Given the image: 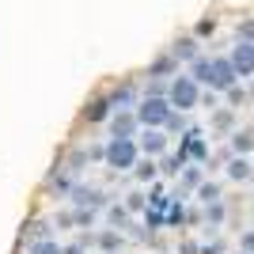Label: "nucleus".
<instances>
[{"mask_svg": "<svg viewBox=\"0 0 254 254\" xmlns=\"http://www.w3.org/2000/svg\"><path fill=\"white\" fill-rule=\"evenodd\" d=\"M205 220H209L212 228H216V224H224V205H220V201H209V205H205Z\"/></svg>", "mask_w": 254, "mask_h": 254, "instance_id": "6ab92c4d", "label": "nucleus"}, {"mask_svg": "<svg viewBox=\"0 0 254 254\" xmlns=\"http://www.w3.org/2000/svg\"><path fill=\"white\" fill-rule=\"evenodd\" d=\"M212 126L220 129V133H232V129H235V114H232V110H220V114L212 118Z\"/></svg>", "mask_w": 254, "mask_h": 254, "instance_id": "a211bd4d", "label": "nucleus"}, {"mask_svg": "<svg viewBox=\"0 0 254 254\" xmlns=\"http://www.w3.org/2000/svg\"><path fill=\"white\" fill-rule=\"evenodd\" d=\"M126 103H133V87H118V91H114V95H110V106H126Z\"/></svg>", "mask_w": 254, "mask_h": 254, "instance_id": "aec40b11", "label": "nucleus"}, {"mask_svg": "<svg viewBox=\"0 0 254 254\" xmlns=\"http://www.w3.org/2000/svg\"><path fill=\"white\" fill-rule=\"evenodd\" d=\"M209 68H212V57H201V53H197V57L190 61V76L197 80V84H209Z\"/></svg>", "mask_w": 254, "mask_h": 254, "instance_id": "f8f14e48", "label": "nucleus"}, {"mask_svg": "<svg viewBox=\"0 0 254 254\" xmlns=\"http://www.w3.org/2000/svg\"><path fill=\"white\" fill-rule=\"evenodd\" d=\"M137 114H133V110H122V106H118V114H110V133H114V137H133V133H137Z\"/></svg>", "mask_w": 254, "mask_h": 254, "instance_id": "423d86ee", "label": "nucleus"}, {"mask_svg": "<svg viewBox=\"0 0 254 254\" xmlns=\"http://www.w3.org/2000/svg\"><path fill=\"white\" fill-rule=\"evenodd\" d=\"M103 156H106V167H114V171H133L140 148H137V140H133V137H110V144L103 148Z\"/></svg>", "mask_w": 254, "mask_h": 254, "instance_id": "f257e3e1", "label": "nucleus"}, {"mask_svg": "<svg viewBox=\"0 0 254 254\" xmlns=\"http://www.w3.org/2000/svg\"><path fill=\"white\" fill-rule=\"evenodd\" d=\"M235 80H239V72H235L232 57H212V68H209V87L212 91H228Z\"/></svg>", "mask_w": 254, "mask_h": 254, "instance_id": "20e7f679", "label": "nucleus"}, {"mask_svg": "<svg viewBox=\"0 0 254 254\" xmlns=\"http://www.w3.org/2000/svg\"><path fill=\"white\" fill-rule=\"evenodd\" d=\"M137 148L144 152V156H163V152H167V133H163V129H144Z\"/></svg>", "mask_w": 254, "mask_h": 254, "instance_id": "0eeeda50", "label": "nucleus"}, {"mask_svg": "<svg viewBox=\"0 0 254 254\" xmlns=\"http://www.w3.org/2000/svg\"><path fill=\"white\" fill-rule=\"evenodd\" d=\"M84 118L87 122H106V118H110V99H95V103L84 110Z\"/></svg>", "mask_w": 254, "mask_h": 254, "instance_id": "ddd939ff", "label": "nucleus"}, {"mask_svg": "<svg viewBox=\"0 0 254 254\" xmlns=\"http://www.w3.org/2000/svg\"><path fill=\"white\" fill-rule=\"evenodd\" d=\"M167 103L179 106L182 114H186V110H193V106L201 103V87H197V80H193V76H175V80H171V87H167Z\"/></svg>", "mask_w": 254, "mask_h": 254, "instance_id": "7ed1b4c3", "label": "nucleus"}, {"mask_svg": "<svg viewBox=\"0 0 254 254\" xmlns=\"http://www.w3.org/2000/svg\"><path fill=\"white\" fill-rule=\"evenodd\" d=\"M31 254H64V251L57 247V239H38V243H31Z\"/></svg>", "mask_w": 254, "mask_h": 254, "instance_id": "f3484780", "label": "nucleus"}, {"mask_svg": "<svg viewBox=\"0 0 254 254\" xmlns=\"http://www.w3.org/2000/svg\"><path fill=\"white\" fill-rule=\"evenodd\" d=\"M171 57H175V61H193V57H197V38H179L175 50H171Z\"/></svg>", "mask_w": 254, "mask_h": 254, "instance_id": "9b49d317", "label": "nucleus"}, {"mask_svg": "<svg viewBox=\"0 0 254 254\" xmlns=\"http://www.w3.org/2000/svg\"><path fill=\"white\" fill-rule=\"evenodd\" d=\"M232 152H235V156L254 152V133H251V129H235V133H232Z\"/></svg>", "mask_w": 254, "mask_h": 254, "instance_id": "9d476101", "label": "nucleus"}, {"mask_svg": "<svg viewBox=\"0 0 254 254\" xmlns=\"http://www.w3.org/2000/svg\"><path fill=\"white\" fill-rule=\"evenodd\" d=\"M182 159H186V156H182V152H179V156H167V159H163V167H159V171H163V175H179V171H182Z\"/></svg>", "mask_w": 254, "mask_h": 254, "instance_id": "412c9836", "label": "nucleus"}, {"mask_svg": "<svg viewBox=\"0 0 254 254\" xmlns=\"http://www.w3.org/2000/svg\"><path fill=\"white\" fill-rule=\"evenodd\" d=\"M212 31H216V19H201L197 23V38H209Z\"/></svg>", "mask_w": 254, "mask_h": 254, "instance_id": "393cba45", "label": "nucleus"}, {"mask_svg": "<svg viewBox=\"0 0 254 254\" xmlns=\"http://www.w3.org/2000/svg\"><path fill=\"white\" fill-rule=\"evenodd\" d=\"M251 95H254V87H251Z\"/></svg>", "mask_w": 254, "mask_h": 254, "instance_id": "bb28decb", "label": "nucleus"}, {"mask_svg": "<svg viewBox=\"0 0 254 254\" xmlns=\"http://www.w3.org/2000/svg\"><path fill=\"white\" fill-rule=\"evenodd\" d=\"M156 163H152V156H148V163H133V175H137V179L140 182H152V179H156Z\"/></svg>", "mask_w": 254, "mask_h": 254, "instance_id": "2eb2a0df", "label": "nucleus"}, {"mask_svg": "<svg viewBox=\"0 0 254 254\" xmlns=\"http://www.w3.org/2000/svg\"><path fill=\"white\" fill-rule=\"evenodd\" d=\"M197 197H201L205 205H209V201H220V186H216V182H201V186H197Z\"/></svg>", "mask_w": 254, "mask_h": 254, "instance_id": "dca6fc26", "label": "nucleus"}, {"mask_svg": "<svg viewBox=\"0 0 254 254\" xmlns=\"http://www.w3.org/2000/svg\"><path fill=\"white\" fill-rule=\"evenodd\" d=\"M182 156L197 159V163H201V159H209V144L201 140V133H197V129H190V133H186V140H182Z\"/></svg>", "mask_w": 254, "mask_h": 254, "instance_id": "6e6552de", "label": "nucleus"}, {"mask_svg": "<svg viewBox=\"0 0 254 254\" xmlns=\"http://www.w3.org/2000/svg\"><path fill=\"white\" fill-rule=\"evenodd\" d=\"M182 186H201V171L186 167V171H182Z\"/></svg>", "mask_w": 254, "mask_h": 254, "instance_id": "5701e85b", "label": "nucleus"}, {"mask_svg": "<svg viewBox=\"0 0 254 254\" xmlns=\"http://www.w3.org/2000/svg\"><path fill=\"white\" fill-rule=\"evenodd\" d=\"M228 179H232V182H251V179H254L251 159H247V156H235L232 163H228Z\"/></svg>", "mask_w": 254, "mask_h": 254, "instance_id": "1a4fd4ad", "label": "nucleus"}, {"mask_svg": "<svg viewBox=\"0 0 254 254\" xmlns=\"http://www.w3.org/2000/svg\"><path fill=\"white\" fill-rule=\"evenodd\" d=\"M171 72H179V61L175 57H159V61H152V68H148V76H171Z\"/></svg>", "mask_w": 254, "mask_h": 254, "instance_id": "4468645a", "label": "nucleus"}, {"mask_svg": "<svg viewBox=\"0 0 254 254\" xmlns=\"http://www.w3.org/2000/svg\"><path fill=\"white\" fill-rule=\"evenodd\" d=\"M243 251H247V254H254V232H247V235H243Z\"/></svg>", "mask_w": 254, "mask_h": 254, "instance_id": "a878e982", "label": "nucleus"}, {"mask_svg": "<svg viewBox=\"0 0 254 254\" xmlns=\"http://www.w3.org/2000/svg\"><path fill=\"white\" fill-rule=\"evenodd\" d=\"M171 110H175V106H171L163 95H148V99H140V103H137L133 114H137V122L144 129H163V126H167V118H171Z\"/></svg>", "mask_w": 254, "mask_h": 254, "instance_id": "f03ea898", "label": "nucleus"}, {"mask_svg": "<svg viewBox=\"0 0 254 254\" xmlns=\"http://www.w3.org/2000/svg\"><path fill=\"white\" fill-rule=\"evenodd\" d=\"M224 95H228V99H232V103H235V106H239V103H247V87H239V84H232V87H228V91H224Z\"/></svg>", "mask_w": 254, "mask_h": 254, "instance_id": "b1692460", "label": "nucleus"}, {"mask_svg": "<svg viewBox=\"0 0 254 254\" xmlns=\"http://www.w3.org/2000/svg\"><path fill=\"white\" fill-rule=\"evenodd\" d=\"M228 57H232L239 76H254V42H239V38H235V50L228 53Z\"/></svg>", "mask_w": 254, "mask_h": 254, "instance_id": "39448f33", "label": "nucleus"}, {"mask_svg": "<svg viewBox=\"0 0 254 254\" xmlns=\"http://www.w3.org/2000/svg\"><path fill=\"white\" fill-rule=\"evenodd\" d=\"M235 38H239V42H254V19L239 23V31H235Z\"/></svg>", "mask_w": 254, "mask_h": 254, "instance_id": "4be33fe9", "label": "nucleus"}]
</instances>
